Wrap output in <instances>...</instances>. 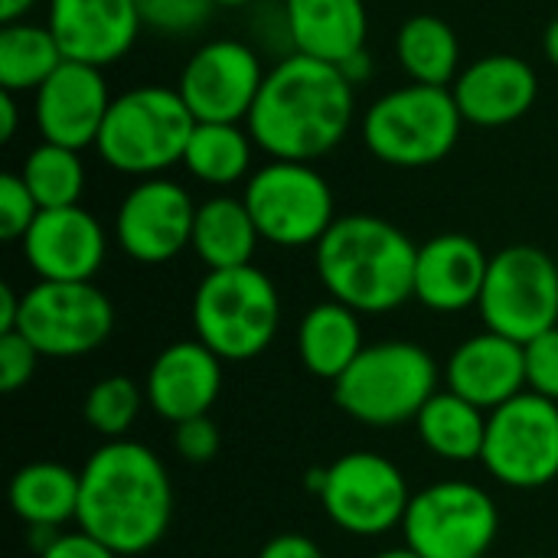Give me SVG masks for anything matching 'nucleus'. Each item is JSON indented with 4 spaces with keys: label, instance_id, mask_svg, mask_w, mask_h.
Here are the masks:
<instances>
[{
    "label": "nucleus",
    "instance_id": "dca6fc26",
    "mask_svg": "<svg viewBox=\"0 0 558 558\" xmlns=\"http://www.w3.org/2000/svg\"><path fill=\"white\" fill-rule=\"evenodd\" d=\"M111 92L101 69L65 59L49 82L33 92V121L43 141L85 150L95 147L105 114L111 108Z\"/></svg>",
    "mask_w": 558,
    "mask_h": 558
},
{
    "label": "nucleus",
    "instance_id": "a19ab883",
    "mask_svg": "<svg viewBox=\"0 0 558 558\" xmlns=\"http://www.w3.org/2000/svg\"><path fill=\"white\" fill-rule=\"evenodd\" d=\"M16 128H20V105H16V95L0 88V141L10 144L13 134H16Z\"/></svg>",
    "mask_w": 558,
    "mask_h": 558
},
{
    "label": "nucleus",
    "instance_id": "9b49d317",
    "mask_svg": "<svg viewBox=\"0 0 558 558\" xmlns=\"http://www.w3.org/2000/svg\"><path fill=\"white\" fill-rule=\"evenodd\" d=\"M497 533V504L471 481H441L412 494L402 520L405 546L422 558H481Z\"/></svg>",
    "mask_w": 558,
    "mask_h": 558
},
{
    "label": "nucleus",
    "instance_id": "393cba45",
    "mask_svg": "<svg viewBox=\"0 0 558 558\" xmlns=\"http://www.w3.org/2000/svg\"><path fill=\"white\" fill-rule=\"evenodd\" d=\"M363 347L360 314L340 301L314 304L298 324V356L317 379L337 383L363 353Z\"/></svg>",
    "mask_w": 558,
    "mask_h": 558
},
{
    "label": "nucleus",
    "instance_id": "f03ea898",
    "mask_svg": "<svg viewBox=\"0 0 558 558\" xmlns=\"http://www.w3.org/2000/svg\"><path fill=\"white\" fill-rule=\"evenodd\" d=\"M78 530L121 558L150 553L173 520V484L141 441H105L78 471Z\"/></svg>",
    "mask_w": 558,
    "mask_h": 558
},
{
    "label": "nucleus",
    "instance_id": "e433bc0d",
    "mask_svg": "<svg viewBox=\"0 0 558 558\" xmlns=\"http://www.w3.org/2000/svg\"><path fill=\"white\" fill-rule=\"evenodd\" d=\"M219 445H222V438L209 415L186 418V422L173 425V451L190 464H209L219 454Z\"/></svg>",
    "mask_w": 558,
    "mask_h": 558
},
{
    "label": "nucleus",
    "instance_id": "72a5a7b5",
    "mask_svg": "<svg viewBox=\"0 0 558 558\" xmlns=\"http://www.w3.org/2000/svg\"><path fill=\"white\" fill-rule=\"evenodd\" d=\"M39 216V203L26 190L23 177L7 170L0 177V239L3 242H23L29 226Z\"/></svg>",
    "mask_w": 558,
    "mask_h": 558
},
{
    "label": "nucleus",
    "instance_id": "2eb2a0df",
    "mask_svg": "<svg viewBox=\"0 0 558 558\" xmlns=\"http://www.w3.org/2000/svg\"><path fill=\"white\" fill-rule=\"evenodd\" d=\"M196 203L167 177L137 180L114 213L118 248L141 265H167L193 242Z\"/></svg>",
    "mask_w": 558,
    "mask_h": 558
},
{
    "label": "nucleus",
    "instance_id": "423d86ee",
    "mask_svg": "<svg viewBox=\"0 0 558 558\" xmlns=\"http://www.w3.org/2000/svg\"><path fill=\"white\" fill-rule=\"evenodd\" d=\"M461 108L451 88L409 82L379 95L363 114L366 150L399 170H422L441 163L461 141Z\"/></svg>",
    "mask_w": 558,
    "mask_h": 558
},
{
    "label": "nucleus",
    "instance_id": "37998d69",
    "mask_svg": "<svg viewBox=\"0 0 558 558\" xmlns=\"http://www.w3.org/2000/svg\"><path fill=\"white\" fill-rule=\"evenodd\" d=\"M369 69H373V62H369V52H360V56H353L347 65H340V72L356 85V82H363V78H369Z\"/></svg>",
    "mask_w": 558,
    "mask_h": 558
},
{
    "label": "nucleus",
    "instance_id": "4468645a",
    "mask_svg": "<svg viewBox=\"0 0 558 558\" xmlns=\"http://www.w3.org/2000/svg\"><path fill=\"white\" fill-rule=\"evenodd\" d=\"M268 69L255 46L242 39H209L183 62L177 92L196 121L245 124Z\"/></svg>",
    "mask_w": 558,
    "mask_h": 558
},
{
    "label": "nucleus",
    "instance_id": "f704fd0d",
    "mask_svg": "<svg viewBox=\"0 0 558 558\" xmlns=\"http://www.w3.org/2000/svg\"><path fill=\"white\" fill-rule=\"evenodd\" d=\"M526 353V389L558 402V327L523 343Z\"/></svg>",
    "mask_w": 558,
    "mask_h": 558
},
{
    "label": "nucleus",
    "instance_id": "bb28decb",
    "mask_svg": "<svg viewBox=\"0 0 558 558\" xmlns=\"http://www.w3.org/2000/svg\"><path fill=\"white\" fill-rule=\"evenodd\" d=\"M415 432L422 445L441 461L451 464L481 461L484 438H487V412L454 396L451 389H438L428 399V405L418 412Z\"/></svg>",
    "mask_w": 558,
    "mask_h": 558
},
{
    "label": "nucleus",
    "instance_id": "6e6552de",
    "mask_svg": "<svg viewBox=\"0 0 558 558\" xmlns=\"http://www.w3.org/2000/svg\"><path fill=\"white\" fill-rule=\"evenodd\" d=\"M242 199L258 226L262 242L278 248L317 245L340 219L327 177L314 163L268 160L242 190Z\"/></svg>",
    "mask_w": 558,
    "mask_h": 558
},
{
    "label": "nucleus",
    "instance_id": "a18cd8bd",
    "mask_svg": "<svg viewBox=\"0 0 558 558\" xmlns=\"http://www.w3.org/2000/svg\"><path fill=\"white\" fill-rule=\"evenodd\" d=\"M373 558H422L418 553H412L409 546H402V549H386V553H379V556Z\"/></svg>",
    "mask_w": 558,
    "mask_h": 558
},
{
    "label": "nucleus",
    "instance_id": "c756f323",
    "mask_svg": "<svg viewBox=\"0 0 558 558\" xmlns=\"http://www.w3.org/2000/svg\"><path fill=\"white\" fill-rule=\"evenodd\" d=\"M65 62L52 29L46 23H3L0 26V88L23 95L39 92L49 75Z\"/></svg>",
    "mask_w": 558,
    "mask_h": 558
},
{
    "label": "nucleus",
    "instance_id": "de8ad7c7",
    "mask_svg": "<svg viewBox=\"0 0 558 558\" xmlns=\"http://www.w3.org/2000/svg\"><path fill=\"white\" fill-rule=\"evenodd\" d=\"M481 558H490V556H481Z\"/></svg>",
    "mask_w": 558,
    "mask_h": 558
},
{
    "label": "nucleus",
    "instance_id": "c03bdc74",
    "mask_svg": "<svg viewBox=\"0 0 558 558\" xmlns=\"http://www.w3.org/2000/svg\"><path fill=\"white\" fill-rule=\"evenodd\" d=\"M543 52H546L549 65L558 69V16L556 20H549V26H546V33H543Z\"/></svg>",
    "mask_w": 558,
    "mask_h": 558
},
{
    "label": "nucleus",
    "instance_id": "f8f14e48",
    "mask_svg": "<svg viewBox=\"0 0 558 558\" xmlns=\"http://www.w3.org/2000/svg\"><path fill=\"white\" fill-rule=\"evenodd\" d=\"M481 464L510 490H539L558 477V402L520 392L487 415Z\"/></svg>",
    "mask_w": 558,
    "mask_h": 558
},
{
    "label": "nucleus",
    "instance_id": "ddd939ff",
    "mask_svg": "<svg viewBox=\"0 0 558 558\" xmlns=\"http://www.w3.org/2000/svg\"><path fill=\"white\" fill-rule=\"evenodd\" d=\"M114 330V307L95 281H36L23 291L20 324L39 356L75 360L95 353Z\"/></svg>",
    "mask_w": 558,
    "mask_h": 558
},
{
    "label": "nucleus",
    "instance_id": "cd10ccee",
    "mask_svg": "<svg viewBox=\"0 0 558 558\" xmlns=\"http://www.w3.org/2000/svg\"><path fill=\"white\" fill-rule=\"evenodd\" d=\"M396 56L409 82L451 88L461 75V39L448 20L435 13L409 16L396 33Z\"/></svg>",
    "mask_w": 558,
    "mask_h": 558
},
{
    "label": "nucleus",
    "instance_id": "4be33fe9",
    "mask_svg": "<svg viewBox=\"0 0 558 558\" xmlns=\"http://www.w3.org/2000/svg\"><path fill=\"white\" fill-rule=\"evenodd\" d=\"M445 383L454 396L468 399L481 412H494L526 392V353L523 343L494 330L474 333L454 347L445 366Z\"/></svg>",
    "mask_w": 558,
    "mask_h": 558
},
{
    "label": "nucleus",
    "instance_id": "39448f33",
    "mask_svg": "<svg viewBox=\"0 0 558 558\" xmlns=\"http://www.w3.org/2000/svg\"><path fill=\"white\" fill-rule=\"evenodd\" d=\"M438 392L435 356L412 340L366 343L353 366L333 383V402L366 428L415 422Z\"/></svg>",
    "mask_w": 558,
    "mask_h": 558
},
{
    "label": "nucleus",
    "instance_id": "58836bf2",
    "mask_svg": "<svg viewBox=\"0 0 558 558\" xmlns=\"http://www.w3.org/2000/svg\"><path fill=\"white\" fill-rule=\"evenodd\" d=\"M258 558H324L320 546L311 539V536H301V533H281V536H271Z\"/></svg>",
    "mask_w": 558,
    "mask_h": 558
},
{
    "label": "nucleus",
    "instance_id": "c85d7f7f",
    "mask_svg": "<svg viewBox=\"0 0 558 558\" xmlns=\"http://www.w3.org/2000/svg\"><path fill=\"white\" fill-rule=\"evenodd\" d=\"M255 141L248 134L245 124H226V121H196L186 154H183V167L193 180L226 190L235 183H245L255 170H252V154H255Z\"/></svg>",
    "mask_w": 558,
    "mask_h": 558
},
{
    "label": "nucleus",
    "instance_id": "a211bd4d",
    "mask_svg": "<svg viewBox=\"0 0 558 558\" xmlns=\"http://www.w3.org/2000/svg\"><path fill=\"white\" fill-rule=\"evenodd\" d=\"M46 26L65 59L95 69L124 59L144 29L134 0H49Z\"/></svg>",
    "mask_w": 558,
    "mask_h": 558
},
{
    "label": "nucleus",
    "instance_id": "6ab92c4d",
    "mask_svg": "<svg viewBox=\"0 0 558 558\" xmlns=\"http://www.w3.org/2000/svg\"><path fill=\"white\" fill-rule=\"evenodd\" d=\"M222 389V360L203 340L163 347L144 379L147 405L170 425L209 415Z\"/></svg>",
    "mask_w": 558,
    "mask_h": 558
},
{
    "label": "nucleus",
    "instance_id": "f3484780",
    "mask_svg": "<svg viewBox=\"0 0 558 558\" xmlns=\"http://www.w3.org/2000/svg\"><path fill=\"white\" fill-rule=\"evenodd\" d=\"M20 248L39 281H95L108 255V239L88 209L65 206L39 209Z\"/></svg>",
    "mask_w": 558,
    "mask_h": 558
},
{
    "label": "nucleus",
    "instance_id": "7ed1b4c3",
    "mask_svg": "<svg viewBox=\"0 0 558 558\" xmlns=\"http://www.w3.org/2000/svg\"><path fill=\"white\" fill-rule=\"evenodd\" d=\"M418 245L389 219L340 216L314 245V265L330 301L356 314H389L415 298Z\"/></svg>",
    "mask_w": 558,
    "mask_h": 558
},
{
    "label": "nucleus",
    "instance_id": "49530a36",
    "mask_svg": "<svg viewBox=\"0 0 558 558\" xmlns=\"http://www.w3.org/2000/svg\"><path fill=\"white\" fill-rule=\"evenodd\" d=\"M216 7H229V10H239V7H252L255 0H213Z\"/></svg>",
    "mask_w": 558,
    "mask_h": 558
},
{
    "label": "nucleus",
    "instance_id": "5701e85b",
    "mask_svg": "<svg viewBox=\"0 0 558 558\" xmlns=\"http://www.w3.org/2000/svg\"><path fill=\"white\" fill-rule=\"evenodd\" d=\"M284 36L301 56L347 65L366 52V0H284Z\"/></svg>",
    "mask_w": 558,
    "mask_h": 558
},
{
    "label": "nucleus",
    "instance_id": "aec40b11",
    "mask_svg": "<svg viewBox=\"0 0 558 558\" xmlns=\"http://www.w3.org/2000/svg\"><path fill=\"white\" fill-rule=\"evenodd\" d=\"M451 92L464 124L507 128L533 111L539 98V75L526 59L513 52H494L461 69Z\"/></svg>",
    "mask_w": 558,
    "mask_h": 558
},
{
    "label": "nucleus",
    "instance_id": "2f4dec72",
    "mask_svg": "<svg viewBox=\"0 0 558 558\" xmlns=\"http://www.w3.org/2000/svg\"><path fill=\"white\" fill-rule=\"evenodd\" d=\"M144 402H147L144 389L137 383H131L128 376L114 373V376L98 379L88 389L82 415L95 435H101L105 441H121L131 432V425L137 422Z\"/></svg>",
    "mask_w": 558,
    "mask_h": 558
},
{
    "label": "nucleus",
    "instance_id": "ea45409f",
    "mask_svg": "<svg viewBox=\"0 0 558 558\" xmlns=\"http://www.w3.org/2000/svg\"><path fill=\"white\" fill-rule=\"evenodd\" d=\"M20 304H23V294H16L10 284H0V333H13L16 330Z\"/></svg>",
    "mask_w": 558,
    "mask_h": 558
},
{
    "label": "nucleus",
    "instance_id": "20e7f679",
    "mask_svg": "<svg viewBox=\"0 0 558 558\" xmlns=\"http://www.w3.org/2000/svg\"><path fill=\"white\" fill-rule=\"evenodd\" d=\"M193 128L196 118L177 88L137 85L111 98L95 150L124 177H163V170L183 163Z\"/></svg>",
    "mask_w": 558,
    "mask_h": 558
},
{
    "label": "nucleus",
    "instance_id": "b1692460",
    "mask_svg": "<svg viewBox=\"0 0 558 558\" xmlns=\"http://www.w3.org/2000/svg\"><path fill=\"white\" fill-rule=\"evenodd\" d=\"M262 235L242 196L216 193L196 203L193 219V242L190 248L206 265V271H226L252 265Z\"/></svg>",
    "mask_w": 558,
    "mask_h": 558
},
{
    "label": "nucleus",
    "instance_id": "9d476101",
    "mask_svg": "<svg viewBox=\"0 0 558 558\" xmlns=\"http://www.w3.org/2000/svg\"><path fill=\"white\" fill-rule=\"evenodd\" d=\"M487 330L530 343L558 327V265L536 245H507L490 255L487 281L477 301Z\"/></svg>",
    "mask_w": 558,
    "mask_h": 558
},
{
    "label": "nucleus",
    "instance_id": "412c9836",
    "mask_svg": "<svg viewBox=\"0 0 558 558\" xmlns=\"http://www.w3.org/2000/svg\"><path fill=\"white\" fill-rule=\"evenodd\" d=\"M490 255L464 232H441L418 245L415 301L435 314H461L477 307L487 281Z\"/></svg>",
    "mask_w": 558,
    "mask_h": 558
},
{
    "label": "nucleus",
    "instance_id": "a878e982",
    "mask_svg": "<svg viewBox=\"0 0 558 558\" xmlns=\"http://www.w3.org/2000/svg\"><path fill=\"white\" fill-rule=\"evenodd\" d=\"M82 481L59 461H33L10 477V510L36 533H52L78 517Z\"/></svg>",
    "mask_w": 558,
    "mask_h": 558
},
{
    "label": "nucleus",
    "instance_id": "473e14b6",
    "mask_svg": "<svg viewBox=\"0 0 558 558\" xmlns=\"http://www.w3.org/2000/svg\"><path fill=\"white\" fill-rule=\"evenodd\" d=\"M141 26L160 36H190L209 23L213 0H134Z\"/></svg>",
    "mask_w": 558,
    "mask_h": 558
},
{
    "label": "nucleus",
    "instance_id": "c9c22d12",
    "mask_svg": "<svg viewBox=\"0 0 558 558\" xmlns=\"http://www.w3.org/2000/svg\"><path fill=\"white\" fill-rule=\"evenodd\" d=\"M43 356L36 353V347L23 337V333H0V392H16L23 389L33 373H36V363Z\"/></svg>",
    "mask_w": 558,
    "mask_h": 558
},
{
    "label": "nucleus",
    "instance_id": "1a4fd4ad",
    "mask_svg": "<svg viewBox=\"0 0 558 558\" xmlns=\"http://www.w3.org/2000/svg\"><path fill=\"white\" fill-rule=\"evenodd\" d=\"M307 487L320 497L327 520L350 536H386L402 526L412 504L405 474L376 451L340 454L330 468L314 471Z\"/></svg>",
    "mask_w": 558,
    "mask_h": 558
},
{
    "label": "nucleus",
    "instance_id": "7c9ffc66",
    "mask_svg": "<svg viewBox=\"0 0 558 558\" xmlns=\"http://www.w3.org/2000/svg\"><path fill=\"white\" fill-rule=\"evenodd\" d=\"M20 177H23L26 190L33 193V199L39 203V209H65V206L82 203V193H85L82 150L39 141L26 154Z\"/></svg>",
    "mask_w": 558,
    "mask_h": 558
},
{
    "label": "nucleus",
    "instance_id": "0eeeda50",
    "mask_svg": "<svg viewBox=\"0 0 558 558\" xmlns=\"http://www.w3.org/2000/svg\"><path fill=\"white\" fill-rule=\"evenodd\" d=\"M281 324V294L275 281L255 268L206 271L193 294V330L222 363H248L262 356Z\"/></svg>",
    "mask_w": 558,
    "mask_h": 558
},
{
    "label": "nucleus",
    "instance_id": "4c0bfd02",
    "mask_svg": "<svg viewBox=\"0 0 558 558\" xmlns=\"http://www.w3.org/2000/svg\"><path fill=\"white\" fill-rule=\"evenodd\" d=\"M39 558H121L88 533H56L43 543Z\"/></svg>",
    "mask_w": 558,
    "mask_h": 558
},
{
    "label": "nucleus",
    "instance_id": "79ce46f5",
    "mask_svg": "<svg viewBox=\"0 0 558 558\" xmlns=\"http://www.w3.org/2000/svg\"><path fill=\"white\" fill-rule=\"evenodd\" d=\"M36 7V0H0V23L26 20V13Z\"/></svg>",
    "mask_w": 558,
    "mask_h": 558
},
{
    "label": "nucleus",
    "instance_id": "f257e3e1",
    "mask_svg": "<svg viewBox=\"0 0 558 558\" xmlns=\"http://www.w3.org/2000/svg\"><path fill=\"white\" fill-rule=\"evenodd\" d=\"M356 118V85L340 65L288 52L268 69L245 121L268 160L314 163L333 154Z\"/></svg>",
    "mask_w": 558,
    "mask_h": 558
}]
</instances>
